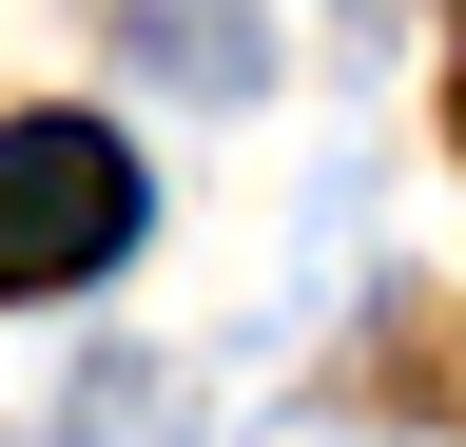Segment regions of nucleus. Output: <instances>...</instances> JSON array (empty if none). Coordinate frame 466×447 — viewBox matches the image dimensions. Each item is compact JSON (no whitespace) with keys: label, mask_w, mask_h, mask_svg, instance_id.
I'll use <instances>...</instances> for the list:
<instances>
[{"label":"nucleus","mask_w":466,"mask_h":447,"mask_svg":"<svg viewBox=\"0 0 466 447\" xmlns=\"http://www.w3.org/2000/svg\"><path fill=\"white\" fill-rule=\"evenodd\" d=\"M137 214H156V195H137V137H97V117H0V311L116 272Z\"/></svg>","instance_id":"1"},{"label":"nucleus","mask_w":466,"mask_h":447,"mask_svg":"<svg viewBox=\"0 0 466 447\" xmlns=\"http://www.w3.org/2000/svg\"><path fill=\"white\" fill-rule=\"evenodd\" d=\"M447 137H466V59H447Z\"/></svg>","instance_id":"2"}]
</instances>
